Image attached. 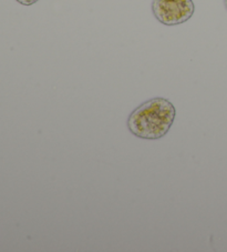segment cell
Wrapping results in <instances>:
<instances>
[{
  "label": "cell",
  "mask_w": 227,
  "mask_h": 252,
  "mask_svg": "<svg viewBox=\"0 0 227 252\" xmlns=\"http://www.w3.org/2000/svg\"><path fill=\"white\" fill-rule=\"evenodd\" d=\"M176 109L167 98L146 100L131 112L126 125L135 137L145 140H159L168 134L175 120Z\"/></svg>",
  "instance_id": "cell-1"
},
{
  "label": "cell",
  "mask_w": 227,
  "mask_h": 252,
  "mask_svg": "<svg viewBox=\"0 0 227 252\" xmlns=\"http://www.w3.org/2000/svg\"><path fill=\"white\" fill-rule=\"evenodd\" d=\"M152 12L156 20L165 26L186 23L195 12L193 0H153Z\"/></svg>",
  "instance_id": "cell-2"
},
{
  "label": "cell",
  "mask_w": 227,
  "mask_h": 252,
  "mask_svg": "<svg viewBox=\"0 0 227 252\" xmlns=\"http://www.w3.org/2000/svg\"><path fill=\"white\" fill-rule=\"evenodd\" d=\"M16 1L21 3V5L24 6H31V5H34L36 2H38L39 0H16Z\"/></svg>",
  "instance_id": "cell-3"
},
{
  "label": "cell",
  "mask_w": 227,
  "mask_h": 252,
  "mask_svg": "<svg viewBox=\"0 0 227 252\" xmlns=\"http://www.w3.org/2000/svg\"><path fill=\"white\" fill-rule=\"evenodd\" d=\"M224 6H225V9L227 10V0H224Z\"/></svg>",
  "instance_id": "cell-4"
}]
</instances>
